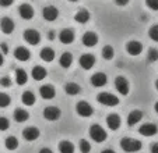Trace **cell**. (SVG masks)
<instances>
[{
  "label": "cell",
  "instance_id": "1",
  "mask_svg": "<svg viewBox=\"0 0 158 153\" xmlns=\"http://www.w3.org/2000/svg\"><path fill=\"white\" fill-rule=\"evenodd\" d=\"M141 142L139 139H134V138H123L120 141V147H122L125 152L127 153H134V152H139L141 149Z\"/></svg>",
  "mask_w": 158,
  "mask_h": 153
},
{
  "label": "cell",
  "instance_id": "2",
  "mask_svg": "<svg viewBox=\"0 0 158 153\" xmlns=\"http://www.w3.org/2000/svg\"><path fill=\"white\" fill-rule=\"evenodd\" d=\"M97 100H98V103L104 104V106H106V107H114V106L119 104L118 96L109 93V92H101V93H98L97 95Z\"/></svg>",
  "mask_w": 158,
  "mask_h": 153
},
{
  "label": "cell",
  "instance_id": "3",
  "mask_svg": "<svg viewBox=\"0 0 158 153\" xmlns=\"http://www.w3.org/2000/svg\"><path fill=\"white\" fill-rule=\"evenodd\" d=\"M88 134H89V136H91V139H93L94 142H98V143H101V142H104L105 139H106V132H105V130L101 125H98V124H94V125L89 128Z\"/></svg>",
  "mask_w": 158,
  "mask_h": 153
},
{
  "label": "cell",
  "instance_id": "4",
  "mask_svg": "<svg viewBox=\"0 0 158 153\" xmlns=\"http://www.w3.org/2000/svg\"><path fill=\"white\" fill-rule=\"evenodd\" d=\"M115 88L116 91L119 92L120 95L126 96L130 91V85H129V81L126 80L125 76H116V80H115Z\"/></svg>",
  "mask_w": 158,
  "mask_h": 153
},
{
  "label": "cell",
  "instance_id": "5",
  "mask_svg": "<svg viewBox=\"0 0 158 153\" xmlns=\"http://www.w3.org/2000/svg\"><path fill=\"white\" fill-rule=\"evenodd\" d=\"M76 112L81 117H89V116H93L94 110H93V106L89 103H87V102H78L76 104Z\"/></svg>",
  "mask_w": 158,
  "mask_h": 153
},
{
  "label": "cell",
  "instance_id": "6",
  "mask_svg": "<svg viewBox=\"0 0 158 153\" xmlns=\"http://www.w3.org/2000/svg\"><path fill=\"white\" fill-rule=\"evenodd\" d=\"M60 109L56 106H48L46 109L44 110V117L45 120H48V121H56L60 118Z\"/></svg>",
  "mask_w": 158,
  "mask_h": 153
},
{
  "label": "cell",
  "instance_id": "7",
  "mask_svg": "<svg viewBox=\"0 0 158 153\" xmlns=\"http://www.w3.org/2000/svg\"><path fill=\"white\" fill-rule=\"evenodd\" d=\"M24 41L27 42V43L32 45V46H36V45L41 42V35H39V32L35 29H27L24 32Z\"/></svg>",
  "mask_w": 158,
  "mask_h": 153
},
{
  "label": "cell",
  "instance_id": "8",
  "mask_svg": "<svg viewBox=\"0 0 158 153\" xmlns=\"http://www.w3.org/2000/svg\"><path fill=\"white\" fill-rule=\"evenodd\" d=\"M81 42H83V45L87 47H94L98 43V35H97L95 32H93V31H88V32H85L83 35Z\"/></svg>",
  "mask_w": 158,
  "mask_h": 153
},
{
  "label": "cell",
  "instance_id": "9",
  "mask_svg": "<svg viewBox=\"0 0 158 153\" xmlns=\"http://www.w3.org/2000/svg\"><path fill=\"white\" fill-rule=\"evenodd\" d=\"M42 17L46 21H55L57 17H59V10L55 6H46L42 10Z\"/></svg>",
  "mask_w": 158,
  "mask_h": 153
},
{
  "label": "cell",
  "instance_id": "10",
  "mask_svg": "<svg viewBox=\"0 0 158 153\" xmlns=\"http://www.w3.org/2000/svg\"><path fill=\"white\" fill-rule=\"evenodd\" d=\"M126 52H127L130 56H139V54L143 52V45L139 41H130L126 45Z\"/></svg>",
  "mask_w": 158,
  "mask_h": 153
},
{
  "label": "cell",
  "instance_id": "11",
  "mask_svg": "<svg viewBox=\"0 0 158 153\" xmlns=\"http://www.w3.org/2000/svg\"><path fill=\"white\" fill-rule=\"evenodd\" d=\"M139 132H140L143 136H152L158 132V127L152 123H146L139 128Z\"/></svg>",
  "mask_w": 158,
  "mask_h": 153
},
{
  "label": "cell",
  "instance_id": "12",
  "mask_svg": "<svg viewBox=\"0 0 158 153\" xmlns=\"http://www.w3.org/2000/svg\"><path fill=\"white\" fill-rule=\"evenodd\" d=\"M14 21L11 20V18L9 17H3L2 18V21H0V29H2V32L6 33V35H10V33H13V31H14Z\"/></svg>",
  "mask_w": 158,
  "mask_h": 153
},
{
  "label": "cell",
  "instance_id": "13",
  "mask_svg": "<svg viewBox=\"0 0 158 153\" xmlns=\"http://www.w3.org/2000/svg\"><path fill=\"white\" fill-rule=\"evenodd\" d=\"M18 13H20V17L24 18V20H31V18L35 15V11H34L32 6L28 3L21 4V6L18 7Z\"/></svg>",
  "mask_w": 158,
  "mask_h": 153
},
{
  "label": "cell",
  "instance_id": "14",
  "mask_svg": "<svg viewBox=\"0 0 158 153\" xmlns=\"http://www.w3.org/2000/svg\"><path fill=\"white\" fill-rule=\"evenodd\" d=\"M108 82V78L104 73H95L91 76V85L95 86V88H102L105 86Z\"/></svg>",
  "mask_w": 158,
  "mask_h": 153
},
{
  "label": "cell",
  "instance_id": "15",
  "mask_svg": "<svg viewBox=\"0 0 158 153\" xmlns=\"http://www.w3.org/2000/svg\"><path fill=\"white\" fill-rule=\"evenodd\" d=\"M23 136H24V139L28 142L36 141V139L39 138V130L36 127H27V128L23 131Z\"/></svg>",
  "mask_w": 158,
  "mask_h": 153
},
{
  "label": "cell",
  "instance_id": "16",
  "mask_svg": "<svg viewBox=\"0 0 158 153\" xmlns=\"http://www.w3.org/2000/svg\"><path fill=\"white\" fill-rule=\"evenodd\" d=\"M78 61H80V65L84 68V70H91V68L95 65V57H94L93 54L85 53L80 57Z\"/></svg>",
  "mask_w": 158,
  "mask_h": 153
},
{
  "label": "cell",
  "instance_id": "17",
  "mask_svg": "<svg viewBox=\"0 0 158 153\" xmlns=\"http://www.w3.org/2000/svg\"><path fill=\"white\" fill-rule=\"evenodd\" d=\"M14 57L18 60V61H28L31 57L30 50L24 46H18L17 49L14 50Z\"/></svg>",
  "mask_w": 158,
  "mask_h": 153
},
{
  "label": "cell",
  "instance_id": "18",
  "mask_svg": "<svg viewBox=\"0 0 158 153\" xmlns=\"http://www.w3.org/2000/svg\"><path fill=\"white\" fill-rule=\"evenodd\" d=\"M39 95L42 96V99L51 100V99H53L55 97L56 91H55V88L52 85H42L41 88H39Z\"/></svg>",
  "mask_w": 158,
  "mask_h": 153
},
{
  "label": "cell",
  "instance_id": "19",
  "mask_svg": "<svg viewBox=\"0 0 158 153\" xmlns=\"http://www.w3.org/2000/svg\"><path fill=\"white\" fill-rule=\"evenodd\" d=\"M106 125L109 130L116 131L120 127V117L118 114H115V113H110V114L106 117Z\"/></svg>",
  "mask_w": 158,
  "mask_h": 153
},
{
  "label": "cell",
  "instance_id": "20",
  "mask_svg": "<svg viewBox=\"0 0 158 153\" xmlns=\"http://www.w3.org/2000/svg\"><path fill=\"white\" fill-rule=\"evenodd\" d=\"M59 41L62 42L63 45H70L74 41V32L72 29H63L62 32L59 33Z\"/></svg>",
  "mask_w": 158,
  "mask_h": 153
},
{
  "label": "cell",
  "instance_id": "21",
  "mask_svg": "<svg viewBox=\"0 0 158 153\" xmlns=\"http://www.w3.org/2000/svg\"><path fill=\"white\" fill-rule=\"evenodd\" d=\"M31 75H32V78L35 81H42L46 78L48 71L45 70L44 67H41V65H35V67L32 68V71H31Z\"/></svg>",
  "mask_w": 158,
  "mask_h": 153
},
{
  "label": "cell",
  "instance_id": "22",
  "mask_svg": "<svg viewBox=\"0 0 158 153\" xmlns=\"http://www.w3.org/2000/svg\"><path fill=\"white\" fill-rule=\"evenodd\" d=\"M141 118H143V113H141L140 110H133V112H130L127 116V124L130 127H133V125H136L139 121H141Z\"/></svg>",
  "mask_w": 158,
  "mask_h": 153
},
{
  "label": "cell",
  "instance_id": "23",
  "mask_svg": "<svg viewBox=\"0 0 158 153\" xmlns=\"http://www.w3.org/2000/svg\"><path fill=\"white\" fill-rule=\"evenodd\" d=\"M89 18H91V14H89V11H87L85 9L78 10V11L76 13V15H74V20L77 21V22H80V24L88 22Z\"/></svg>",
  "mask_w": 158,
  "mask_h": 153
},
{
  "label": "cell",
  "instance_id": "24",
  "mask_svg": "<svg viewBox=\"0 0 158 153\" xmlns=\"http://www.w3.org/2000/svg\"><path fill=\"white\" fill-rule=\"evenodd\" d=\"M59 64H60V67H63V68H69L70 65L73 64V54L69 53V52H64L59 59Z\"/></svg>",
  "mask_w": 158,
  "mask_h": 153
},
{
  "label": "cell",
  "instance_id": "25",
  "mask_svg": "<svg viewBox=\"0 0 158 153\" xmlns=\"http://www.w3.org/2000/svg\"><path fill=\"white\" fill-rule=\"evenodd\" d=\"M27 81H28L27 71L23 70V68H17V70H15V82L23 86L27 84Z\"/></svg>",
  "mask_w": 158,
  "mask_h": 153
},
{
  "label": "cell",
  "instance_id": "26",
  "mask_svg": "<svg viewBox=\"0 0 158 153\" xmlns=\"http://www.w3.org/2000/svg\"><path fill=\"white\" fill-rule=\"evenodd\" d=\"M41 59L44 60L45 63H51L55 60V52L51 47H44L41 50Z\"/></svg>",
  "mask_w": 158,
  "mask_h": 153
},
{
  "label": "cell",
  "instance_id": "27",
  "mask_svg": "<svg viewBox=\"0 0 158 153\" xmlns=\"http://www.w3.org/2000/svg\"><path fill=\"white\" fill-rule=\"evenodd\" d=\"M28 118H30V114H28L27 110H24V109L14 110V120L17 121V123H25Z\"/></svg>",
  "mask_w": 158,
  "mask_h": 153
},
{
  "label": "cell",
  "instance_id": "28",
  "mask_svg": "<svg viewBox=\"0 0 158 153\" xmlns=\"http://www.w3.org/2000/svg\"><path fill=\"white\" fill-rule=\"evenodd\" d=\"M64 91L67 95H70V96H76V95L80 93V85L76 82H67L64 85Z\"/></svg>",
  "mask_w": 158,
  "mask_h": 153
},
{
  "label": "cell",
  "instance_id": "29",
  "mask_svg": "<svg viewBox=\"0 0 158 153\" xmlns=\"http://www.w3.org/2000/svg\"><path fill=\"white\" fill-rule=\"evenodd\" d=\"M21 100H23V103H24L25 106H32V104L35 103L36 97H35V95H34L31 91H27V92H24V93H23Z\"/></svg>",
  "mask_w": 158,
  "mask_h": 153
},
{
  "label": "cell",
  "instance_id": "30",
  "mask_svg": "<svg viewBox=\"0 0 158 153\" xmlns=\"http://www.w3.org/2000/svg\"><path fill=\"white\" fill-rule=\"evenodd\" d=\"M59 152L60 153H74V145L70 141H62L59 143Z\"/></svg>",
  "mask_w": 158,
  "mask_h": 153
},
{
  "label": "cell",
  "instance_id": "31",
  "mask_svg": "<svg viewBox=\"0 0 158 153\" xmlns=\"http://www.w3.org/2000/svg\"><path fill=\"white\" fill-rule=\"evenodd\" d=\"M4 143H6V147L9 150H15L18 147V139L15 138V136H13V135L11 136H7Z\"/></svg>",
  "mask_w": 158,
  "mask_h": 153
},
{
  "label": "cell",
  "instance_id": "32",
  "mask_svg": "<svg viewBox=\"0 0 158 153\" xmlns=\"http://www.w3.org/2000/svg\"><path fill=\"white\" fill-rule=\"evenodd\" d=\"M114 56H115V50L112 46L108 45V46H105L104 49H102V57H104L105 60H112Z\"/></svg>",
  "mask_w": 158,
  "mask_h": 153
},
{
  "label": "cell",
  "instance_id": "33",
  "mask_svg": "<svg viewBox=\"0 0 158 153\" xmlns=\"http://www.w3.org/2000/svg\"><path fill=\"white\" fill-rule=\"evenodd\" d=\"M78 146H80L81 153H89L91 152V143H89L87 139H81L80 143H78Z\"/></svg>",
  "mask_w": 158,
  "mask_h": 153
},
{
  "label": "cell",
  "instance_id": "34",
  "mask_svg": "<svg viewBox=\"0 0 158 153\" xmlns=\"http://www.w3.org/2000/svg\"><path fill=\"white\" fill-rule=\"evenodd\" d=\"M147 59H148L150 63H155L158 60V50L154 49V47L148 49V52H147Z\"/></svg>",
  "mask_w": 158,
  "mask_h": 153
},
{
  "label": "cell",
  "instance_id": "35",
  "mask_svg": "<svg viewBox=\"0 0 158 153\" xmlns=\"http://www.w3.org/2000/svg\"><path fill=\"white\" fill-rule=\"evenodd\" d=\"M148 36H150V39H151V41L158 42V24L152 25V27L148 29Z\"/></svg>",
  "mask_w": 158,
  "mask_h": 153
},
{
  "label": "cell",
  "instance_id": "36",
  "mask_svg": "<svg viewBox=\"0 0 158 153\" xmlns=\"http://www.w3.org/2000/svg\"><path fill=\"white\" fill-rule=\"evenodd\" d=\"M10 102H11V99H10L9 95L4 93V92H0V107H7Z\"/></svg>",
  "mask_w": 158,
  "mask_h": 153
},
{
  "label": "cell",
  "instance_id": "37",
  "mask_svg": "<svg viewBox=\"0 0 158 153\" xmlns=\"http://www.w3.org/2000/svg\"><path fill=\"white\" fill-rule=\"evenodd\" d=\"M146 6L152 11H158V0H146Z\"/></svg>",
  "mask_w": 158,
  "mask_h": 153
},
{
  "label": "cell",
  "instance_id": "38",
  "mask_svg": "<svg viewBox=\"0 0 158 153\" xmlns=\"http://www.w3.org/2000/svg\"><path fill=\"white\" fill-rule=\"evenodd\" d=\"M9 127H10V121L6 117H0V131L9 130Z\"/></svg>",
  "mask_w": 158,
  "mask_h": 153
},
{
  "label": "cell",
  "instance_id": "39",
  "mask_svg": "<svg viewBox=\"0 0 158 153\" xmlns=\"http://www.w3.org/2000/svg\"><path fill=\"white\" fill-rule=\"evenodd\" d=\"M0 85L3 86V88H10V86H11V80H10L9 76H3V78L0 80Z\"/></svg>",
  "mask_w": 158,
  "mask_h": 153
},
{
  "label": "cell",
  "instance_id": "40",
  "mask_svg": "<svg viewBox=\"0 0 158 153\" xmlns=\"http://www.w3.org/2000/svg\"><path fill=\"white\" fill-rule=\"evenodd\" d=\"M14 3V0H0V6L2 7H10Z\"/></svg>",
  "mask_w": 158,
  "mask_h": 153
},
{
  "label": "cell",
  "instance_id": "41",
  "mask_svg": "<svg viewBox=\"0 0 158 153\" xmlns=\"http://www.w3.org/2000/svg\"><path fill=\"white\" fill-rule=\"evenodd\" d=\"M0 52L3 54H7L9 53V46H7L6 43H0Z\"/></svg>",
  "mask_w": 158,
  "mask_h": 153
},
{
  "label": "cell",
  "instance_id": "42",
  "mask_svg": "<svg viewBox=\"0 0 158 153\" xmlns=\"http://www.w3.org/2000/svg\"><path fill=\"white\" fill-rule=\"evenodd\" d=\"M114 2H115V4L119 6V7H123V6H126V4L129 3V0H114Z\"/></svg>",
  "mask_w": 158,
  "mask_h": 153
},
{
  "label": "cell",
  "instance_id": "43",
  "mask_svg": "<svg viewBox=\"0 0 158 153\" xmlns=\"http://www.w3.org/2000/svg\"><path fill=\"white\" fill-rule=\"evenodd\" d=\"M151 153H158V142L151 145Z\"/></svg>",
  "mask_w": 158,
  "mask_h": 153
},
{
  "label": "cell",
  "instance_id": "44",
  "mask_svg": "<svg viewBox=\"0 0 158 153\" xmlns=\"http://www.w3.org/2000/svg\"><path fill=\"white\" fill-rule=\"evenodd\" d=\"M39 153H53V152H52L49 147H42V149L39 150Z\"/></svg>",
  "mask_w": 158,
  "mask_h": 153
},
{
  "label": "cell",
  "instance_id": "45",
  "mask_svg": "<svg viewBox=\"0 0 158 153\" xmlns=\"http://www.w3.org/2000/svg\"><path fill=\"white\" fill-rule=\"evenodd\" d=\"M48 39H49V41H53V39H55V33H53V31H49V33H48Z\"/></svg>",
  "mask_w": 158,
  "mask_h": 153
},
{
  "label": "cell",
  "instance_id": "46",
  "mask_svg": "<svg viewBox=\"0 0 158 153\" xmlns=\"http://www.w3.org/2000/svg\"><path fill=\"white\" fill-rule=\"evenodd\" d=\"M3 63H4V59H3V53L0 52V67L3 65Z\"/></svg>",
  "mask_w": 158,
  "mask_h": 153
},
{
  "label": "cell",
  "instance_id": "47",
  "mask_svg": "<svg viewBox=\"0 0 158 153\" xmlns=\"http://www.w3.org/2000/svg\"><path fill=\"white\" fill-rule=\"evenodd\" d=\"M101 153H116L115 150H112V149H105V150H102Z\"/></svg>",
  "mask_w": 158,
  "mask_h": 153
},
{
  "label": "cell",
  "instance_id": "48",
  "mask_svg": "<svg viewBox=\"0 0 158 153\" xmlns=\"http://www.w3.org/2000/svg\"><path fill=\"white\" fill-rule=\"evenodd\" d=\"M154 110H155V112H157V113H158V102H157V103H155V104H154Z\"/></svg>",
  "mask_w": 158,
  "mask_h": 153
},
{
  "label": "cell",
  "instance_id": "49",
  "mask_svg": "<svg viewBox=\"0 0 158 153\" xmlns=\"http://www.w3.org/2000/svg\"><path fill=\"white\" fill-rule=\"evenodd\" d=\"M154 85H155V89H157V91H158V80L155 81V84H154Z\"/></svg>",
  "mask_w": 158,
  "mask_h": 153
},
{
  "label": "cell",
  "instance_id": "50",
  "mask_svg": "<svg viewBox=\"0 0 158 153\" xmlns=\"http://www.w3.org/2000/svg\"><path fill=\"white\" fill-rule=\"evenodd\" d=\"M70 2H78V0H70Z\"/></svg>",
  "mask_w": 158,
  "mask_h": 153
}]
</instances>
